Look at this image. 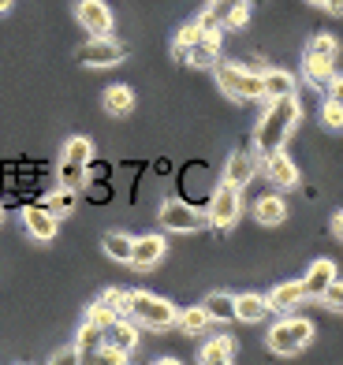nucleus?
<instances>
[{
    "mask_svg": "<svg viewBox=\"0 0 343 365\" xmlns=\"http://www.w3.org/2000/svg\"><path fill=\"white\" fill-rule=\"evenodd\" d=\"M23 227L30 231V239L53 242L56 231H60V217H56V212L48 209L45 202H41V205H26V209H23Z\"/></svg>",
    "mask_w": 343,
    "mask_h": 365,
    "instance_id": "nucleus-11",
    "label": "nucleus"
},
{
    "mask_svg": "<svg viewBox=\"0 0 343 365\" xmlns=\"http://www.w3.org/2000/svg\"><path fill=\"white\" fill-rule=\"evenodd\" d=\"M302 302H306L302 279H287V284H280V287L269 291V309H272V313H291V309H299Z\"/></svg>",
    "mask_w": 343,
    "mask_h": 365,
    "instance_id": "nucleus-16",
    "label": "nucleus"
},
{
    "mask_svg": "<svg viewBox=\"0 0 343 365\" xmlns=\"http://www.w3.org/2000/svg\"><path fill=\"white\" fill-rule=\"evenodd\" d=\"M68 361H83L78 346H63V351H56V354H53V365H68Z\"/></svg>",
    "mask_w": 343,
    "mask_h": 365,
    "instance_id": "nucleus-38",
    "label": "nucleus"
},
{
    "mask_svg": "<svg viewBox=\"0 0 343 365\" xmlns=\"http://www.w3.org/2000/svg\"><path fill=\"white\" fill-rule=\"evenodd\" d=\"M165 254H168V242H165V235H138L135 239V246H130V269H138V272H150V269H157L160 261H165Z\"/></svg>",
    "mask_w": 343,
    "mask_h": 365,
    "instance_id": "nucleus-9",
    "label": "nucleus"
},
{
    "mask_svg": "<svg viewBox=\"0 0 343 365\" xmlns=\"http://www.w3.org/2000/svg\"><path fill=\"white\" fill-rule=\"evenodd\" d=\"M309 53H321V56H336L339 53V41L332 34H317V38H309Z\"/></svg>",
    "mask_w": 343,
    "mask_h": 365,
    "instance_id": "nucleus-36",
    "label": "nucleus"
},
{
    "mask_svg": "<svg viewBox=\"0 0 343 365\" xmlns=\"http://www.w3.org/2000/svg\"><path fill=\"white\" fill-rule=\"evenodd\" d=\"M321 123L329 130H343V105L336 101V97H329V101L321 105Z\"/></svg>",
    "mask_w": 343,
    "mask_h": 365,
    "instance_id": "nucleus-33",
    "label": "nucleus"
},
{
    "mask_svg": "<svg viewBox=\"0 0 343 365\" xmlns=\"http://www.w3.org/2000/svg\"><path fill=\"white\" fill-rule=\"evenodd\" d=\"M202 306H205V313L213 321H224V324L235 321V294H227V291H213Z\"/></svg>",
    "mask_w": 343,
    "mask_h": 365,
    "instance_id": "nucleus-25",
    "label": "nucleus"
},
{
    "mask_svg": "<svg viewBox=\"0 0 343 365\" xmlns=\"http://www.w3.org/2000/svg\"><path fill=\"white\" fill-rule=\"evenodd\" d=\"M213 71H217L220 93H227L232 101H261V93H265L261 71H250V68H242V63H224V60H217Z\"/></svg>",
    "mask_w": 343,
    "mask_h": 365,
    "instance_id": "nucleus-3",
    "label": "nucleus"
},
{
    "mask_svg": "<svg viewBox=\"0 0 343 365\" xmlns=\"http://www.w3.org/2000/svg\"><path fill=\"white\" fill-rule=\"evenodd\" d=\"M302 75L314 90H329V82L336 78V56H321V53H309L302 56Z\"/></svg>",
    "mask_w": 343,
    "mask_h": 365,
    "instance_id": "nucleus-13",
    "label": "nucleus"
},
{
    "mask_svg": "<svg viewBox=\"0 0 343 365\" xmlns=\"http://www.w3.org/2000/svg\"><path fill=\"white\" fill-rule=\"evenodd\" d=\"M130 246H135V239L127 235V231H105V239H101V250L112 257V261H130Z\"/></svg>",
    "mask_w": 343,
    "mask_h": 365,
    "instance_id": "nucleus-26",
    "label": "nucleus"
},
{
    "mask_svg": "<svg viewBox=\"0 0 343 365\" xmlns=\"http://www.w3.org/2000/svg\"><path fill=\"white\" fill-rule=\"evenodd\" d=\"M101 302H105L108 309H116L120 317H127V306H130V291H120V287H108V291L101 294Z\"/></svg>",
    "mask_w": 343,
    "mask_h": 365,
    "instance_id": "nucleus-34",
    "label": "nucleus"
},
{
    "mask_svg": "<svg viewBox=\"0 0 343 365\" xmlns=\"http://www.w3.org/2000/svg\"><path fill=\"white\" fill-rule=\"evenodd\" d=\"M254 220H257V224H265V227L284 224V220H287V202H284L280 194L257 197V202H254Z\"/></svg>",
    "mask_w": 343,
    "mask_h": 365,
    "instance_id": "nucleus-21",
    "label": "nucleus"
},
{
    "mask_svg": "<svg viewBox=\"0 0 343 365\" xmlns=\"http://www.w3.org/2000/svg\"><path fill=\"white\" fill-rule=\"evenodd\" d=\"M205 365H227L235 358V339L232 336H213L205 346H202V354H198Z\"/></svg>",
    "mask_w": 343,
    "mask_h": 365,
    "instance_id": "nucleus-22",
    "label": "nucleus"
},
{
    "mask_svg": "<svg viewBox=\"0 0 343 365\" xmlns=\"http://www.w3.org/2000/svg\"><path fill=\"white\" fill-rule=\"evenodd\" d=\"M63 160H75V164H86V168H90V160H93V142L83 138V135L68 138V145H63Z\"/></svg>",
    "mask_w": 343,
    "mask_h": 365,
    "instance_id": "nucleus-28",
    "label": "nucleus"
},
{
    "mask_svg": "<svg viewBox=\"0 0 343 365\" xmlns=\"http://www.w3.org/2000/svg\"><path fill=\"white\" fill-rule=\"evenodd\" d=\"M257 175V157L254 153H242V149H235L232 157H227L224 164V182H232V187H250V179Z\"/></svg>",
    "mask_w": 343,
    "mask_h": 365,
    "instance_id": "nucleus-14",
    "label": "nucleus"
},
{
    "mask_svg": "<svg viewBox=\"0 0 343 365\" xmlns=\"http://www.w3.org/2000/svg\"><path fill=\"white\" fill-rule=\"evenodd\" d=\"M8 8H11V0H0V15H4Z\"/></svg>",
    "mask_w": 343,
    "mask_h": 365,
    "instance_id": "nucleus-42",
    "label": "nucleus"
},
{
    "mask_svg": "<svg viewBox=\"0 0 343 365\" xmlns=\"http://www.w3.org/2000/svg\"><path fill=\"white\" fill-rule=\"evenodd\" d=\"M332 235H336V239L343 242V209H339L336 217H332Z\"/></svg>",
    "mask_w": 343,
    "mask_h": 365,
    "instance_id": "nucleus-40",
    "label": "nucleus"
},
{
    "mask_svg": "<svg viewBox=\"0 0 343 365\" xmlns=\"http://www.w3.org/2000/svg\"><path fill=\"white\" fill-rule=\"evenodd\" d=\"M269 313H272V309H269V298H265V294H254V291L235 294V321L254 324V321H265Z\"/></svg>",
    "mask_w": 343,
    "mask_h": 365,
    "instance_id": "nucleus-19",
    "label": "nucleus"
},
{
    "mask_svg": "<svg viewBox=\"0 0 343 365\" xmlns=\"http://www.w3.org/2000/svg\"><path fill=\"white\" fill-rule=\"evenodd\" d=\"M75 19L90 30V38L112 34V11H108L105 0H78V4H75Z\"/></svg>",
    "mask_w": 343,
    "mask_h": 365,
    "instance_id": "nucleus-12",
    "label": "nucleus"
},
{
    "mask_svg": "<svg viewBox=\"0 0 343 365\" xmlns=\"http://www.w3.org/2000/svg\"><path fill=\"white\" fill-rule=\"evenodd\" d=\"M202 224H209V212L194 209L190 202H160V227L165 231H179V235H190V231H198Z\"/></svg>",
    "mask_w": 343,
    "mask_h": 365,
    "instance_id": "nucleus-7",
    "label": "nucleus"
},
{
    "mask_svg": "<svg viewBox=\"0 0 343 365\" xmlns=\"http://www.w3.org/2000/svg\"><path fill=\"white\" fill-rule=\"evenodd\" d=\"M209 11L220 19L224 30H239L250 23V4L247 0H209Z\"/></svg>",
    "mask_w": 343,
    "mask_h": 365,
    "instance_id": "nucleus-15",
    "label": "nucleus"
},
{
    "mask_svg": "<svg viewBox=\"0 0 343 365\" xmlns=\"http://www.w3.org/2000/svg\"><path fill=\"white\" fill-rule=\"evenodd\" d=\"M45 205L56 212V217H68V212L75 209V190L71 187H60V190H53V194H45Z\"/></svg>",
    "mask_w": 343,
    "mask_h": 365,
    "instance_id": "nucleus-30",
    "label": "nucleus"
},
{
    "mask_svg": "<svg viewBox=\"0 0 343 365\" xmlns=\"http://www.w3.org/2000/svg\"><path fill=\"white\" fill-rule=\"evenodd\" d=\"M127 317L135 324H142V328H150V331H168L179 321V309L172 302H165V298L150 294V291H130Z\"/></svg>",
    "mask_w": 343,
    "mask_h": 365,
    "instance_id": "nucleus-2",
    "label": "nucleus"
},
{
    "mask_svg": "<svg viewBox=\"0 0 343 365\" xmlns=\"http://www.w3.org/2000/svg\"><path fill=\"white\" fill-rule=\"evenodd\" d=\"M101 105H105L108 115H127L135 108V93H130V86H108L101 93Z\"/></svg>",
    "mask_w": 343,
    "mask_h": 365,
    "instance_id": "nucleus-24",
    "label": "nucleus"
},
{
    "mask_svg": "<svg viewBox=\"0 0 343 365\" xmlns=\"http://www.w3.org/2000/svg\"><path fill=\"white\" fill-rule=\"evenodd\" d=\"M209 224H213L217 231H227L235 227L239 217H242V197H239V187H232V182L220 179V187L213 190V197H209Z\"/></svg>",
    "mask_w": 343,
    "mask_h": 365,
    "instance_id": "nucleus-5",
    "label": "nucleus"
},
{
    "mask_svg": "<svg viewBox=\"0 0 343 365\" xmlns=\"http://www.w3.org/2000/svg\"><path fill=\"white\" fill-rule=\"evenodd\" d=\"M60 187H71V190H78V187H86V164H75V160H63L60 157Z\"/></svg>",
    "mask_w": 343,
    "mask_h": 365,
    "instance_id": "nucleus-29",
    "label": "nucleus"
},
{
    "mask_svg": "<svg viewBox=\"0 0 343 365\" xmlns=\"http://www.w3.org/2000/svg\"><path fill=\"white\" fill-rule=\"evenodd\" d=\"M75 346L83 358H93L105 346V328L93 324V321H83V328H78V336H75Z\"/></svg>",
    "mask_w": 343,
    "mask_h": 365,
    "instance_id": "nucleus-23",
    "label": "nucleus"
},
{
    "mask_svg": "<svg viewBox=\"0 0 343 365\" xmlns=\"http://www.w3.org/2000/svg\"><path fill=\"white\" fill-rule=\"evenodd\" d=\"M202 23L194 19V23H187V26H179V34H175V45H172V53H183L187 45H194V41H202Z\"/></svg>",
    "mask_w": 343,
    "mask_h": 365,
    "instance_id": "nucleus-31",
    "label": "nucleus"
},
{
    "mask_svg": "<svg viewBox=\"0 0 343 365\" xmlns=\"http://www.w3.org/2000/svg\"><path fill=\"white\" fill-rule=\"evenodd\" d=\"M175 324L183 328L187 336H202V331H205L209 324H213V317L205 313V306H190V309L179 313V321H175Z\"/></svg>",
    "mask_w": 343,
    "mask_h": 365,
    "instance_id": "nucleus-27",
    "label": "nucleus"
},
{
    "mask_svg": "<svg viewBox=\"0 0 343 365\" xmlns=\"http://www.w3.org/2000/svg\"><path fill=\"white\" fill-rule=\"evenodd\" d=\"M306 4H314V8H324V0H306Z\"/></svg>",
    "mask_w": 343,
    "mask_h": 365,
    "instance_id": "nucleus-43",
    "label": "nucleus"
},
{
    "mask_svg": "<svg viewBox=\"0 0 343 365\" xmlns=\"http://www.w3.org/2000/svg\"><path fill=\"white\" fill-rule=\"evenodd\" d=\"M261 86H265V101H276V97H291L299 90V78L291 75V71H284V68H265L261 71Z\"/></svg>",
    "mask_w": 343,
    "mask_h": 365,
    "instance_id": "nucleus-17",
    "label": "nucleus"
},
{
    "mask_svg": "<svg viewBox=\"0 0 343 365\" xmlns=\"http://www.w3.org/2000/svg\"><path fill=\"white\" fill-rule=\"evenodd\" d=\"M265 343H269V351H272V354H284V358H291V354H299V351H306V346L314 343V324H309L306 317H287V321H276V324L269 328Z\"/></svg>",
    "mask_w": 343,
    "mask_h": 365,
    "instance_id": "nucleus-4",
    "label": "nucleus"
},
{
    "mask_svg": "<svg viewBox=\"0 0 343 365\" xmlns=\"http://www.w3.org/2000/svg\"><path fill=\"white\" fill-rule=\"evenodd\" d=\"M220 41H224V34H202V41H194L183 53H175V60H183L198 71H209V68H217V60H220Z\"/></svg>",
    "mask_w": 343,
    "mask_h": 365,
    "instance_id": "nucleus-10",
    "label": "nucleus"
},
{
    "mask_svg": "<svg viewBox=\"0 0 343 365\" xmlns=\"http://www.w3.org/2000/svg\"><path fill=\"white\" fill-rule=\"evenodd\" d=\"M75 60L83 63V68L101 71V68H116V63H123V60H127V48L105 34V38H90L86 45H78Z\"/></svg>",
    "mask_w": 343,
    "mask_h": 365,
    "instance_id": "nucleus-6",
    "label": "nucleus"
},
{
    "mask_svg": "<svg viewBox=\"0 0 343 365\" xmlns=\"http://www.w3.org/2000/svg\"><path fill=\"white\" fill-rule=\"evenodd\" d=\"M317 302L324 306V309H332V313H343V279L336 276L329 287H324V294L317 298Z\"/></svg>",
    "mask_w": 343,
    "mask_h": 365,
    "instance_id": "nucleus-32",
    "label": "nucleus"
},
{
    "mask_svg": "<svg viewBox=\"0 0 343 365\" xmlns=\"http://www.w3.org/2000/svg\"><path fill=\"white\" fill-rule=\"evenodd\" d=\"M0 220H4V209H0Z\"/></svg>",
    "mask_w": 343,
    "mask_h": 365,
    "instance_id": "nucleus-44",
    "label": "nucleus"
},
{
    "mask_svg": "<svg viewBox=\"0 0 343 365\" xmlns=\"http://www.w3.org/2000/svg\"><path fill=\"white\" fill-rule=\"evenodd\" d=\"M302 120V105L299 97H276V101H269L265 115H261V123L254 130V153L265 157V153H276V149H284V142L291 138V130L299 127Z\"/></svg>",
    "mask_w": 343,
    "mask_h": 365,
    "instance_id": "nucleus-1",
    "label": "nucleus"
},
{
    "mask_svg": "<svg viewBox=\"0 0 343 365\" xmlns=\"http://www.w3.org/2000/svg\"><path fill=\"white\" fill-rule=\"evenodd\" d=\"M105 343L108 346H120V351H135L138 346V324L130 321V317H116L108 328H105Z\"/></svg>",
    "mask_w": 343,
    "mask_h": 365,
    "instance_id": "nucleus-20",
    "label": "nucleus"
},
{
    "mask_svg": "<svg viewBox=\"0 0 343 365\" xmlns=\"http://www.w3.org/2000/svg\"><path fill=\"white\" fill-rule=\"evenodd\" d=\"M261 172H265V179L272 182L276 190L299 187V168H295V160H291L284 149H276V153H265V157H261Z\"/></svg>",
    "mask_w": 343,
    "mask_h": 365,
    "instance_id": "nucleus-8",
    "label": "nucleus"
},
{
    "mask_svg": "<svg viewBox=\"0 0 343 365\" xmlns=\"http://www.w3.org/2000/svg\"><path fill=\"white\" fill-rule=\"evenodd\" d=\"M329 97H336V101L343 105V75H336V78L329 82Z\"/></svg>",
    "mask_w": 343,
    "mask_h": 365,
    "instance_id": "nucleus-39",
    "label": "nucleus"
},
{
    "mask_svg": "<svg viewBox=\"0 0 343 365\" xmlns=\"http://www.w3.org/2000/svg\"><path fill=\"white\" fill-rule=\"evenodd\" d=\"M336 279V261L329 257H317L314 264H309V272L302 276V287H306V298H321L324 287H329Z\"/></svg>",
    "mask_w": 343,
    "mask_h": 365,
    "instance_id": "nucleus-18",
    "label": "nucleus"
},
{
    "mask_svg": "<svg viewBox=\"0 0 343 365\" xmlns=\"http://www.w3.org/2000/svg\"><path fill=\"white\" fill-rule=\"evenodd\" d=\"M324 11H332V15H343V0H324Z\"/></svg>",
    "mask_w": 343,
    "mask_h": 365,
    "instance_id": "nucleus-41",
    "label": "nucleus"
},
{
    "mask_svg": "<svg viewBox=\"0 0 343 365\" xmlns=\"http://www.w3.org/2000/svg\"><path fill=\"white\" fill-rule=\"evenodd\" d=\"M127 358H130L127 351H120V346H108V343H105V346H101V351H97V354H93V361H112V365H123Z\"/></svg>",
    "mask_w": 343,
    "mask_h": 365,
    "instance_id": "nucleus-37",
    "label": "nucleus"
},
{
    "mask_svg": "<svg viewBox=\"0 0 343 365\" xmlns=\"http://www.w3.org/2000/svg\"><path fill=\"white\" fill-rule=\"evenodd\" d=\"M116 317H120V313H116V309H108V306L101 302V298H97V302H93V306L86 309V321H93V324H101V328H108V324L116 321Z\"/></svg>",
    "mask_w": 343,
    "mask_h": 365,
    "instance_id": "nucleus-35",
    "label": "nucleus"
}]
</instances>
